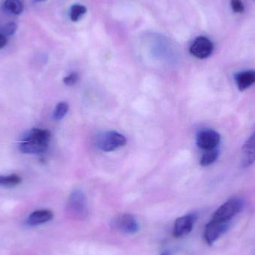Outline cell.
<instances>
[{
    "mask_svg": "<svg viewBox=\"0 0 255 255\" xmlns=\"http://www.w3.org/2000/svg\"><path fill=\"white\" fill-rule=\"evenodd\" d=\"M214 44L206 37H199L192 43L190 52L193 56L199 59H205L212 54Z\"/></svg>",
    "mask_w": 255,
    "mask_h": 255,
    "instance_id": "obj_5",
    "label": "cell"
},
{
    "mask_svg": "<svg viewBox=\"0 0 255 255\" xmlns=\"http://www.w3.org/2000/svg\"><path fill=\"white\" fill-rule=\"evenodd\" d=\"M69 111L68 103L66 102H61L58 103L55 111H54L53 118L55 121H61L67 115Z\"/></svg>",
    "mask_w": 255,
    "mask_h": 255,
    "instance_id": "obj_18",
    "label": "cell"
},
{
    "mask_svg": "<svg viewBox=\"0 0 255 255\" xmlns=\"http://www.w3.org/2000/svg\"><path fill=\"white\" fill-rule=\"evenodd\" d=\"M51 139V133L46 129L32 128L25 133L22 136V141H35L42 143L49 144Z\"/></svg>",
    "mask_w": 255,
    "mask_h": 255,
    "instance_id": "obj_10",
    "label": "cell"
},
{
    "mask_svg": "<svg viewBox=\"0 0 255 255\" xmlns=\"http://www.w3.org/2000/svg\"><path fill=\"white\" fill-rule=\"evenodd\" d=\"M231 4L235 13H243L245 10L244 3L241 0H231Z\"/></svg>",
    "mask_w": 255,
    "mask_h": 255,
    "instance_id": "obj_21",
    "label": "cell"
},
{
    "mask_svg": "<svg viewBox=\"0 0 255 255\" xmlns=\"http://www.w3.org/2000/svg\"><path fill=\"white\" fill-rule=\"evenodd\" d=\"M115 226L123 233L133 235L139 231V225L131 214H124L119 216L115 221Z\"/></svg>",
    "mask_w": 255,
    "mask_h": 255,
    "instance_id": "obj_8",
    "label": "cell"
},
{
    "mask_svg": "<svg viewBox=\"0 0 255 255\" xmlns=\"http://www.w3.org/2000/svg\"><path fill=\"white\" fill-rule=\"evenodd\" d=\"M49 144L42 143L35 141H22L19 145V149L24 154H40L44 152Z\"/></svg>",
    "mask_w": 255,
    "mask_h": 255,
    "instance_id": "obj_13",
    "label": "cell"
},
{
    "mask_svg": "<svg viewBox=\"0 0 255 255\" xmlns=\"http://www.w3.org/2000/svg\"><path fill=\"white\" fill-rule=\"evenodd\" d=\"M17 30V25L15 22H7L0 28V34L5 36L13 35Z\"/></svg>",
    "mask_w": 255,
    "mask_h": 255,
    "instance_id": "obj_19",
    "label": "cell"
},
{
    "mask_svg": "<svg viewBox=\"0 0 255 255\" xmlns=\"http://www.w3.org/2000/svg\"><path fill=\"white\" fill-rule=\"evenodd\" d=\"M196 216L194 214H188L177 219L173 228V236L175 238H181L188 235L193 230Z\"/></svg>",
    "mask_w": 255,
    "mask_h": 255,
    "instance_id": "obj_7",
    "label": "cell"
},
{
    "mask_svg": "<svg viewBox=\"0 0 255 255\" xmlns=\"http://www.w3.org/2000/svg\"><path fill=\"white\" fill-rule=\"evenodd\" d=\"M127 139L124 134L115 130L103 133L97 139V146L102 151L109 152L115 151L127 144Z\"/></svg>",
    "mask_w": 255,
    "mask_h": 255,
    "instance_id": "obj_3",
    "label": "cell"
},
{
    "mask_svg": "<svg viewBox=\"0 0 255 255\" xmlns=\"http://www.w3.org/2000/svg\"><path fill=\"white\" fill-rule=\"evenodd\" d=\"M220 133L214 130H204L197 136V145L205 151L215 149L220 142Z\"/></svg>",
    "mask_w": 255,
    "mask_h": 255,
    "instance_id": "obj_6",
    "label": "cell"
},
{
    "mask_svg": "<svg viewBox=\"0 0 255 255\" xmlns=\"http://www.w3.org/2000/svg\"><path fill=\"white\" fill-rule=\"evenodd\" d=\"M67 209L70 215L77 220H83L88 215L86 196L82 190H76L70 195Z\"/></svg>",
    "mask_w": 255,
    "mask_h": 255,
    "instance_id": "obj_2",
    "label": "cell"
},
{
    "mask_svg": "<svg viewBox=\"0 0 255 255\" xmlns=\"http://www.w3.org/2000/svg\"><path fill=\"white\" fill-rule=\"evenodd\" d=\"M22 182V178L16 174L0 176V186L4 187H13Z\"/></svg>",
    "mask_w": 255,
    "mask_h": 255,
    "instance_id": "obj_15",
    "label": "cell"
},
{
    "mask_svg": "<svg viewBox=\"0 0 255 255\" xmlns=\"http://www.w3.org/2000/svg\"><path fill=\"white\" fill-rule=\"evenodd\" d=\"M86 12L87 8L85 6L79 4H73L70 8V19L73 22H77Z\"/></svg>",
    "mask_w": 255,
    "mask_h": 255,
    "instance_id": "obj_17",
    "label": "cell"
},
{
    "mask_svg": "<svg viewBox=\"0 0 255 255\" xmlns=\"http://www.w3.org/2000/svg\"><path fill=\"white\" fill-rule=\"evenodd\" d=\"M219 151L215 148V149L209 150L206 151V152L202 155V158L200 160V164L202 166H208L214 163V162L218 158Z\"/></svg>",
    "mask_w": 255,
    "mask_h": 255,
    "instance_id": "obj_16",
    "label": "cell"
},
{
    "mask_svg": "<svg viewBox=\"0 0 255 255\" xmlns=\"http://www.w3.org/2000/svg\"><path fill=\"white\" fill-rule=\"evenodd\" d=\"M244 208V202L238 198L229 199L216 211L212 220L216 221L229 223Z\"/></svg>",
    "mask_w": 255,
    "mask_h": 255,
    "instance_id": "obj_1",
    "label": "cell"
},
{
    "mask_svg": "<svg viewBox=\"0 0 255 255\" xmlns=\"http://www.w3.org/2000/svg\"><path fill=\"white\" fill-rule=\"evenodd\" d=\"M161 255H171L170 253H169V252H165V253H163V254Z\"/></svg>",
    "mask_w": 255,
    "mask_h": 255,
    "instance_id": "obj_23",
    "label": "cell"
},
{
    "mask_svg": "<svg viewBox=\"0 0 255 255\" xmlns=\"http://www.w3.org/2000/svg\"><path fill=\"white\" fill-rule=\"evenodd\" d=\"M4 7L6 10L14 15H19L23 11V4L20 0H5Z\"/></svg>",
    "mask_w": 255,
    "mask_h": 255,
    "instance_id": "obj_14",
    "label": "cell"
},
{
    "mask_svg": "<svg viewBox=\"0 0 255 255\" xmlns=\"http://www.w3.org/2000/svg\"><path fill=\"white\" fill-rule=\"evenodd\" d=\"M231 223H223V222L211 221L207 225L204 233V238L208 245L211 246L220 239L223 235L226 233L230 229Z\"/></svg>",
    "mask_w": 255,
    "mask_h": 255,
    "instance_id": "obj_4",
    "label": "cell"
},
{
    "mask_svg": "<svg viewBox=\"0 0 255 255\" xmlns=\"http://www.w3.org/2000/svg\"><path fill=\"white\" fill-rule=\"evenodd\" d=\"M7 44V38L3 34H0V49H2L3 47Z\"/></svg>",
    "mask_w": 255,
    "mask_h": 255,
    "instance_id": "obj_22",
    "label": "cell"
},
{
    "mask_svg": "<svg viewBox=\"0 0 255 255\" xmlns=\"http://www.w3.org/2000/svg\"><path fill=\"white\" fill-rule=\"evenodd\" d=\"M235 79L238 89L241 91H246L255 84V70H246L237 73Z\"/></svg>",
    "mask_w": 255,
    "mask_h": 255,
    "instance_id": "obj_11",
    "label": "cell"
},
{
    "mask_svg": "<svg viewBox=\"0 0 255 255\" xmlns=\"http://www.w3.org/2000/svg\"><path fill=\"white\" fill-rule=\"evenodd\" d=\"M53 216V213L49 210H38L30 214L27 222L30 226H39L51 221Z\"/></svg>",
    "mask_w": 255,
    "mask_h": 255,
    "instance_id": "obj_12",
    "label": "cell"
},
{
    "mask_svg": "<svg viewBox=\"0 0 255 255\" xmlns=\"http://www.w3.org/2000/svg\"><path fill=\"white\" fill-rule=\"evenodd\" d=\"M78 81H79V75L76 73H70L63 79V82L67 86H73V85H76Z\"/></svg>",
    "mask_w": 255,
    "mask_h": 255,
    "instance_id": "obj_20",
    "label": "cell"
},
{
    "mask_svg": "<svg viewBox=\"0 0 255 255\" xmlns=\"http://www.w3.org/2000/svg\"><path fill=\"white\" fill-rule=\"evenodd\" d=\"M46 1V0H34L35 2H41V1Z\"/></svg>",
    "mask_w": 255,
    "mask_h": 255,
    "instance_id": "obj_24",
    "label": "cell"
},
{
    "mask_svg": "<svg viewBox=\"0 0 255 255\" xmlns=\"http://www.w3.org/2000/svg\"><path fill=\"white\" fill-rule=\"evenodd\" d=\"M255 162V131L246 141L242 148V166L247 168Z\"/></svg>",
    "mask_w": 255,
    "mask_h": 255,
    "instance_id": "obj_9",
    "label": "cell"
}]
</instances>
